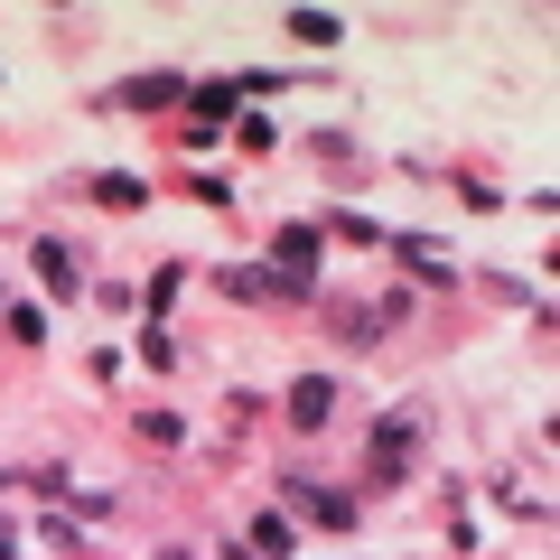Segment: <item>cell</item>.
Returning a JSON list of instances; mask_svg holds the SVG:
<instances>
[{
    "label": "cell",
    "mask_w": 560,
    "mask_h": 560,
    "mask_svg": "<svg viewBox=\"0 0 560 560\" xmlns=\"http://www.w3.org/2000/svg\"><path fill=\"white\" fill-rule=\"evenodd\" d=\"M253 560H300V523L290 514H253Z\"/></svg>",
    "instance_id": "4fadbf2b"
},
{
    "label": "cell",
    "mask_w": 560,
    "mask_h": 560,
    "mask_svg": "<svg viewBox=\"0 0 560 560\" xmlns=\"http://www.w3.org/2000/svg\"><path fill=\"white\" fill-rule=\"evenodd\" d=\"M215 290H224V300H243V308H280V290H271V271H261V261H234V271H215Z\"/></svg>",
    "instance_id": "8fae6325"
},
{
    "label": "cell",
    "mask_w": 560,
    "mask_h": 560,
    "mask_svg": "<svg viewBox=\"0 0 560 560\" xmlns=\"http://www.w3.org/2000/svg\"><path fill=\"white\" fill-rule=\"evenodd\" d=\"M234 140H243V150H280V121H261V113H234Z\"/></svg>",
    "instance_id": "44dd1931"
},
{
    "label": "cell",
    "mask_w": 560,
    "mask_h": 560,
    "mask_svg": "<svg viewBox=\"0 0 560 560\" xmlns=\"http://www.w3.org/2000/svg\"><path fill=\"white\" fill-rule=\"evenodd\" d=\"M290 38H300V47H337L346 20H337V10H290Z\"/></svg>",
    "instance_id": "2e32d148"
},
{
    "label": "cell",
    "mask_w": 560,
    "mask_h": 560,
    "mask_svg": "<svg viewBox=\"0 0 560 560\" xmlns=\"http://www.w3.org/2000/svg\"><path fill=\"white\" fill-rule=\"evenodd\" d=\"M253 420H261V393H243V383H234V393H224V458H234V440L253 430Z\"/></svg>",
    "instance_id": "ac0fdd59"
},
{
    "label": "cell",
    "mask_w": 560,
    "mask_h": 560,
    "mask_svg": "<svg viewBox=\"0 0 560 560\" xmlns=\"http://www.w3.org/2000/svg\"><path fill=\"white\" fill-rule=\"evenodd\" d=\"M243 84V103H253V94H290V75H280V66H253V75H234Z\"/></svg>",
    "instance_id": "cb8c5ba5"
},
{
    "label": "cell",
    "mask_w": 560,
    "mask_h": 560,
    "mask_svg": "<svg viewBox=\"0 0 560 560\" xmlns=\"http://www.w3.org/2000/svg\"><path fill=\"white\" fill-rule=\"evenodd\" d=\"M327 327H337V346H346V355H374V346H383L374 300H327Z\"/></svg>",
    "instance_id": "30bf717a"
},
{
    "label": "cell",
    "mask_w": 560,
    "mask_h": 560,
    "mask_svg": "<svg viewBox=\"0 0 560 560\" xmlns=\"http://www.w3.org/2000/svg\"><path fill=\"white\" fill-rule=\"evenodd\" d=\"M0 337H10V346H47V308L38 300H10V308H0Z\"/></svg>",
    "instance_id": "5bb4252c"
},
{
    "label": "cell",
    "mask_w": 560,
    "mask_h": 560,
    "mask_svg": "<svg viewBox=\"0 0 560 560\" xmlns=\"http://www.w3.org/2000/svg\"><path fill=\"white\" fill-rule=\"evenodd\" d=\"M234 113H243V84H234V75H206V84H187V121H197V131H224Z\"/></svg>",
    "instance_id": "9c48e42d"
},
{
    "label": "cell",
    "mask_w": 560,
    "mask_h": 560,
    "mask_svg": "<svg viewBox=\"0 0 560 560\" xmlns=\"http://www.w3.org/2000/svg\"><path fill=\"white\" fill-rule=\"evenodd\" d=\"M420 440H430V420H420V401H401V411H383L374 430H364V486H374V495H393V486H411V467H420Z\"/></svg>",
    "instance_id": "6da1fadb"
},
{
    "label": "cell",
    "mask_w": 560,
    "mask_h": 560,
    "mask_svg": "<svg viewBox=\"0 0 560 560\" xmlns=\"http://www.w3.org/2000/svg\"><path fill=\"white\" fill-rule=\"evenodd\" d=\"M0 308H10V280H0Z\"/></svg>",
    "instance_id": "83f0119b"
},
{
    "label": "cell",
    "mask_w": 560,
    "mask_h": 560,
    "mask_svg": "<svg viewBox=\"0 0 560 560\" xmlns=\"http://www.w3.org/2000/svg\"><path fill=\"white\" fill-rule=\"evenodd\" d=\"M280 514H290V523H318V533H355V523H364V495H346V486H327V477H290V486H280Z\"/></svg>",
    "instance_id": "3957f363"
},
{
    "label": "cell",
    "mask_w": 560,
    "mask_h": 560,
    "mask_svg": "<svg viewBox=\"0 0 560 560\" xmlns=\"http://www.w3.org/2000/svg\"><path fill=\"white\" fill-rule=\"evenodd\" d=\"M318 234H327V243H355V253H383V234H393V224H374V215H355V206H337Z\"/></svg>",
    "instance_id": "7c38bea8"
},
{
    "label": "cell",
    "mask_w": 560,
    "mask_h": 560,
    "mask_svg": "<svg viewBox=\"0 0 560 560\" xmlns=\"http://www.w3.org/2000/svg\"><path fill=\"white\" fill-rule=\"evenodd\" d=\"M458 197H467V215H495V206H504V187H486V178H458Z\"/></svg>",
    "instance_id": "d4e9b609"
},
{
    "label": "cell",
    "mask_w": 560,
    "mask_h": 560,
    "mask_svg": "<svg viewBox=\"0 0 560 560\" xmlns=\"http://www.w3.org/2000/svg\"><path fill=\"white\" fill-rule=\"evenodd\" d=\"M318 261H327V234L308 215H290L271 234V261H261V271H271V290H280V308H308V300H327L318 290Z\"/></svg>",
    "instance_id": "7a4b0ae2"
},
{
    "label": "cell",
    "mask_w": 560,
    "mask_h": 560,
    "mask_svg": "<svg viewBox=\"0 0 560 560\" xmlns=\"http://www.w3.org/2000/svg\"><path fill=\"white\" fill-rule=\"evenodd\" d=\"M140 364H150V374H168V364H178V337H168V327H150V337H140Z\"/></svg>",
    "instance_id": "603a6c76"
},
{
    "label": "cell",
    "mask_w": 560,
    "mask_h": 560,
    "mask_svg": "<svg viewBox=\"0 0 560 560\" xmlns=\"http://www.w3.org/2000/svg\"><path fill=\"white\" fill-rule=\"evenodd\" d=\"M84 197H94L103 215H140V206H150V178H140V168H94Z\"/></svg>",
    "instance_id": "ba28073f"
},
{
    "label": "cell",
    "mask_w": 560,
    "mask_h": 560,
    "mask_svg": "<svg viewBox=\"0 0 560 560\" xmlns=\"http://www.w3.org/2000/svg\"><path fill=\"white\" fill-rule=\"evenodd\" d=\"M0 486H10V477H0Z\"/></svg>",
    "instance_id": "f546056e"
},
{
    "label": "cell",
    "mask_w": 560,
    "mask_h": 560,
    "mask_svg": "<svg viewBox=\"0 0 560 560\" xmlns=\"http://www.w3.org/2000/svg\"><path fill=\"white\" fill-rule=\"evenodd\" d=\"M178 187H187V197H197V206H206V215H234V187H224V178H215V168H197V178H178Z\"/></svg>",
    "instance_id": "ffe728a7"
},
{
    "label": "cell",
    "mask_w": 560,
    "mask_h": 560,
    "mask_svg": "<svg viewBox=\"0 0 560 560\" xmlns=\"http://www.w3.org/2000/svg\"><path fill=\"white\" fill-rule=\"evenodd\" d=\"M28 261H38V290H47V300H75V290H84V253H75V243L38 234V253H28Z\"/></svg>",
    "instance_id": "52a82bcc"
},
{
    "label": "cell",
    "mask_w": 560,
    "mask_h": 560,
    "mask_svg": "<svg viewBox=\"0 0 560 560\" xmlns=\"http://www.w3.org/2000/svg\"><path fill=\"white\" fill-rule=\"evenodd\" d=\"M38 541H47V551H75V560H84V533H75V514H47V523H38Z\"/></svg>",
    "instance_id": "7402d4cb"
},
{
    "label": "cell",
    "mask_w": 560,
    "mask_h": 560,
    "mask_svg": "<svg viewBox=\"0 0 560 560\" xmlns=\"http://www.w3.org/2000/svg\"><path fill=\"white\" fill-rule=\"evenodd\" d=\"M187 290V261H160V271H150V290H140V308H150V327L168 318V300H178Z\"/></svg>",
    "instance_id": "9a60e30c"
},
{
    "label": "cell",
    "mask_w": 560,
    "mask_h": 560,
    "mask_svg": "<svg viewBox=\"0 0 560 560\" xmlns=\"http://www.w3.org/2000/svg\"><path fill=\"white\" fill-rule=\"evenodd\" d=\"M280 420H290V430H327V420H337V374H300L280 393Z\"/></svg>",
    "instance_id": "8992f818"
},
{
    "label": "cell",
    "mask_w": 560,
    "mask_h": 560,
    "mask_svg": "<svg viewBox=\"0 0 560 560\" xmlns=\"http://www.w3.org/2000/svg\"><path fill=\"white\" fill-rule=\"evenodd\" d=\"M224 560H253V551H224Z\"/></svg>",
    "instance_id": "f1b7e54d"
},
{
    "label": "cell",
    "mask_w": 560,
    "mask_h": 560,
    "mask_svg": "<svg viewBox=\"0 0 560 560\" xmlns=\"http://www.w3.org/2000/svg\"><path fill=\"white\" fill-rule=\"evenodd\" d=\"M383 253H393L420 290H458V253H448L440 234H401V224H393V234H383Z\"/></svg>",
    "instance_id": "277c9868"
},
{
    "label": "cell",
    "mask_w": 560,
    "mask_h": 560,
    "mask_svg": "<svg viewBox=\"0 0 560 560\" xmlns=\"http://www.w3.org/2000/svg\"><path fill=\"white\" fill-rule=\"evenodd\" d=\"M0 560H20V523L10 514H0Z\"/></svg>",
    "instance_id": "484cf974"
},
{
    "label": "cell",
    "mask_w": 560,
    "mask_h": 560,
    "mask_svg": "<svg viewBox=\"0 0 560 560\" xmlns=\"http://www.w3.org/2000/svg\"><path fill=\"white\" fill-rule=\"evenodd\" d=\"M495 504H504V514H523V523H551V495H533L523 477H504V486H495Z\"/></svg>",
    "instance_id": "d6986e66"
},
{
    "label": "cell",
    "mask_w": 560,
    "mask_h": 560,
    "mask_svg": "<svg viewBox=\"0 0 560 560\" xmlns=\"http://www.w3.org/2000/svg\"><path fill=\"white\" fill-rule=\"evenodd\" d=\"M113 113H168V103H187V75H168V66H150V75H121L113 94Z\"/></svg>",
    "instance_id": "5b68a950"
},
{
    "label": "cell",
    "mask_w": 560,
    "mask_h": 560,
    "mask_svg": "<svg viewBox=\"0 0 560 560\" xmlns=\"http://www.w3.org/2000/svg\"><path fill=\"white\" fill-rule=\"evenodd\" d=\"M131 430H140L150 448H178V440H187V420H178V411H160V401H150V411H131Z\"/></svg>",
    "instance_id": "e0dca14e"
},
{
    "label": "cell",
    "mask_w": 560,
    "mask_h": 560,
    "mask_svg": "<svg viewBox=\"0 0 560 560\" xmlns=\"http://www.w3.org/2000/svg\"><path fill=\"white\" fill-rule=\"evenodd\" d=\"M160 560H197V551H187V541H168V551H160Z\"/></svg>",
    "instance_id": "4316f807"
}]
</instances>
